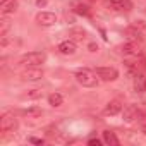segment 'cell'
Listing matches in <instances>:
<instances>
[{"instance_id": "cell-16", "label": "cell", "mask_w": 146, "mask_h": 146, "mask_svg": "<svg viewBox=\"0 0 146 146\" xmlns=\"http://www.w3.org/2000/svg\"><path fill=\"white\" fill-rule=\"evenodd\" d=\"M26 117H31V119H36V117H40L41 113H43V110L41 108H38V107H31V108H26L24 112H23Z\"/></svg>"}, {"instance_id": "cell-11", "label": "cell", "mask_w": 146, "mask_h": 146, "mask_svg": "<svg viewBox=\"0 0 146 146\" xmlns=\"http://www.w3.org/2000/svg\"><path fill=\"white\" fill-rule=\"evenodd\" d=\"M122 110V102L120 100H112L105 107V115H117Z\"/></svg>"}, {"instance_id": "cell-15", "label": "cell", "mask_w": 146, "mask_h": 146, "mask_svg": "<svg viewBox=\"0 0 146 146\" xmlns=\"http://www.w3.org/2000/svg\"><path fill=\"white\" fill-rule=\"evenodd\" d=\"M48 103H50L52 107H60V105L64 103V98H62V95H58V93H52V95L48 96Z\"/></svg>"}, {"instance_id": "cell-2", "label": "cell", "mask_w": 146, "mask_h": 146, "mask_svg": "<svg viewBox=\"0 0 146 146\" xmlns=\"http://www.w3.org/2000/svg\"><path fill=\"white\" fill-rule=\"evenodd\" d=\"M45 58H46V55H45L43 52H31V53L23 55L21 60H19V64L28 65V67H38L40 64L45 62Z\"/></svg>"}, {"instance_id": "cell-21", "label": "cell", "mask_w": 146, "mask_h": 146, "mask_svg": "<svg viewBox=\"0 0 146 146\" xmlns=\"http://www.w3.org/2000/svg\"><path fill=\"white\" fill-rule=\"evenodd\" d=\"M96 50H98V46H96V45H93V43H91V45H90V52H96Z\"/></svg>"}, {"instance_id": "cell-8", "label": "cell", "mask_w": 146, "mask_h": 146, "mask_svg": "<svg viewBox=\"0 0 146 146\" xmlns=\"http://www.w3.org/2000/svg\"><path fill=\"white\" fill-rule=\"evenodd\" d=\"M122 52H124L125 55H134V57H137V55L141 53V46H139L137 41H127V43L122 45Z\"/></svg>"}, {"instance_id": "cell-20", "label": "cell", "mask_w": 146, "mask_h": 146, "mask_svg": "<svg viewBox=\"0 0 146 146\" xmlns=\"http://www.w3.org/2000/svg\"><path fill=\"white\" fill-rule=\"evenodd\" d=\"M36 5L38 7H45L46 5V0H36Z\"/></svg>"}, {"instance_id": "cell-7", "label": "cell", "mask_w": 146, "mask_h": 146, "mask_svg": "<svg viewBox=\"0 0 146 146\" xmlns=\"http://www.w3.org/2000/svg\"><path fill=\"white\" fill-rule=\"evenodd\" d=\"M78 50V45L72 41V40H67V41H62L58 45V52L64 53V55H74Z\"/></svg>"}, {"instance_id": "cell-3", "label": "cell", "mask_w": 146, "mask_h": 146, "mask_svg": "<svg viewBox=\"0 0 146 146\" xmlns=\"http://www.w3.org/2000/svg\"><path fill=\"white\" fill-rule=\"evenodd\" d=\"M96 76L103 81H115L119 78V70L115 67H96L95 69Z\"/></svg>"}, {"instance_id": "cell-13", "label": "cell", "mask_w": 146, "mask_h": 146, "mask_svg": "<svg viewBox=\"0 0 146 146\" xmlns=\"http://www.w3.org/2000/svg\"><path fill=\"white\" fill-rule=\"evenodd\" d=\"M103 143L108 144V146H119V137L115 136V132L105 131V132H103Z\"/></svg>"}, {"instance_id": "cell-1", "label": "cell", "mask_w": 146, "mask_h": 146, "mask_svg": "<svg viewBox=\"0 0 146 146\" xmlns=\"http://www.w3.org/2000/svg\"><path fill=\"white\" fill-rule=\"evenodd\" d=\"M76 81L86 88H95L98 86V78H96V72L90 70V69H79L76 72Z\"/></svg>"}, {"instance_id": "cell-9", "label": "cell", "mask_w": 146, "mask_h": 146, "mask_svg": "<svg viewBox=\"0 0 146 146\" xmlns=\"http://www.w3.org/2000/svg\"><path fill=\"white\" fill-rule=\"evenodd\" d=\"M16 9H17L16 0H2L0 2V12H2V16L12 14V12H16Z\"/></svg>"}, {"instance_id": "cell-4", "label": "cell", "mask_w": 146, "mask_h": 146, "mask_svg": "<svg viewBox=\"0 0 146 146\" xmlns=\"http://www.w3.org/2000/svg\"><path fill=\"white\" fill-rule=\"evenodd\" d=\"M17 129V120L14 115L11 113H5L2 117V120H0V131L2 132H14Z\"/></svg>"}, {"instance_id": "cell-6", "label": "cell", "mask_w": 146, "mask_h": 146, "mask_svg": "<svg viewBox=\"0 0 146 146\" xmlns=\"http://www.w3.org/2000/svg\"><path fill=\"white\" fill-rule=\"evenodd\" d=\"M36 23L41 24V26H52L57 23V16L53 12H40L36 16Z\"/></svg>"}, {"instance_id": "cell-19", "label": "cell", "mask_w": 146, "mask_h": 146, "mask_svg": "<svg viewBox=\"0 0 146 146\" xmlns=\"http://www.w3.org/2000/svg\"><path fill=\"white\" fill-rule=\"evenodd\" d=\"M88 144H90V146H100V144H102V141H100V139H90V141H88Z\"/></svg>"}, {"instance_id": "cell-10", "label": "cell", "mask_w": 146, "mask_h": 146, "mask_svg": "<svg viewBox=\"0 0 146 146\" xmlns=\"http://www.w3.org/2000/svg\"><path fill=\"white\" fill-rule=\"evenodd\" d=\"M137 115H139L137 107H134V105H127V107H124V113H122V117H124L125 122H132V120H136Z\"/></svg>"}, {"instance_id": "cell-14", "label": "cell", "mask_w": 146, "mask_h": 146, "mask_svg": "<svg viewBox=\"0 0 146 146\" xmlns=\"http://www.w3.org/2000/svg\"><path fill=\"white\" fill-rule=\"evenodd\" d=\"M72 11L79 16H90V7L83 2H72Z\"/></svg>"}, {"instance_id": "cell-5", "label": "cell", "mask_w": 146, "mask_h": 146, "mask_svg": "<svg viewBox=\"0 0 146 146\" xmlns=\"http://www.w3.org/2000/svg\"><path fill=\"white\" fill-rule=\"evenodd\" d=\"M21 78H23L24 81H38V79L43 78V70L38 69V67H28L26 70H23Z\"/></svg>"}, {"instance_id": "cell-12", "label": "cell", "mask_w": 146, "mask_h": 146, "mask_svg": "<svg viewBox=\"0 0 146 146\" xmlns=\"http://www.w3.org/2000/svg\"><path fill=\"white\" fill-rule=\"evenodd\" d=\"M107 5L112 11H115V12H122V11L129 9V2H127V0H108Z\"/></svg>"}, {"instance_id": "cell-22", "label": "cell", "mask_w": 146, "mask_h": 146, "mask_svg": "<svg viewBox=\"0 0 146 146\" xmlns=\"http://www.w3.org/2000/svg\"><path fill=\"white\" fill-rule=\"evenodd\" d=\"M143 132H144V134H146V122H144V124H143Z\"/></svg>"}, {"instance_id": "cell-17", "label": "cell", "mask_w": 146, "mask_h": 146, "mask_svg": "<svg viewBox=\"0 0 146 146\" xmlns=\"http://www.w3.org/2000/svg\"><path fill=\"white\" fill-rule=\"evenodd\" d=\"M7 29H9V21H7V19H5V16H4V19H2V29H0V35H2V36H5Z\"/></svg>"}, {"instance_id": "cell-18", "label": "cell", "mask_w": 146, "mask_h": 146, "mask_svg": "<svg viewBox=\"0 0 146 146\" xmlns=\"http://www.w3.org/2000/svg\"><path fill=\"white\" fill-rule=\"evenodd\" d=\"M29 143H33V144H43L45 141L43 139H38V137H29Z\"/></svg>"}]
</instances>
